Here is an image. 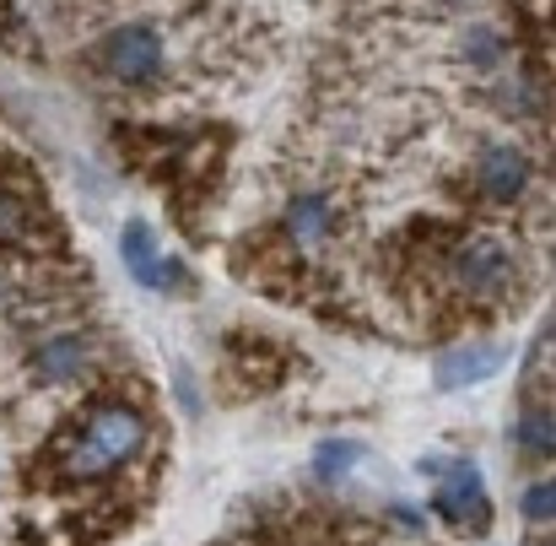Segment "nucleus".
<instances>
[{"label":"nucleus","mask_w":556,"mask_h":546,"mask_svg":"<svg viewBox=\"0 0 556 546\" xmlns=\"http://www.w3.org/2000/svg\"><path fill=\"white\" fill-rule=\"evenodd\" d=\"M476 189L486 200H497V206L519 200L530 189V158L519 147H508V141H486L481 158H476Z\"/></svg>","instance_id":"423d86ee"},{"label":"nucleus","mask_w":556,"mask_h":546,"mask_svg":"<svg viewBox=\"0 0 556 546\" xmlns=\"http://www.w3.org/2000/svg\"><path fill=\"white\" fill-rule=\"evenodd\" d=\"M49 238V216H43V200L33 184H0V244L5 249H22V244H38Z\"/></svg>","instance_id":"0eeeda50"},{"label":"nucleus","mask_w":556,"mask_h":546,"mask_svg":"<svg viewBox=\"0 0 556 546\" xmlns=\"http://www.w3.org/2000/svg\"><path fill=\"white\" fill-rule=\"evenodd\" d=\"M497 373H503V347H497V342H459V347L438 352L432 384H438L443 395H459V389H476V384H486V379H497Z\"/></svg>","instance_id":"39448f33"},{"label":"nucleus","mask_w":556,"mask_h":546,"mask_svg":"<svg viewBox=\"0 0 556 546\" xmlns=\"http://www.w3.org/2000/svg\"><path fill=\"white\" fill-rule=\"evenodd\" d=\"M459 44H465V54H470L476 65H492V60H503V38H497L492 27H481V22H476V27H465V38H459Z\"/></svg>","instance_id":"4468645a"},{"label":"nucleus","mask_w":556,"mask_h":546,"mask_svg":"<svg viewBox=\"0 0 556 546\" xmlns=\"http://www.w3.org/2000/svg\"><path fill=\"white\" fill-rule=\"evenodd\" d=\"M438 514L465 531V536H486L492 531V504H486V482L476 471V460H448L443 487H438Z\"/></svg>","instance_id":"20e7f679"},{"label":"nucleus","mask_w":556,"mask_h":546,"mask_svg":"<svg viewBox=\"0 0 556 546\" xmlns=\"http://www.w3.org/2000/svg\"><path fill=\"white\" fill-rule=\"evenodd\" d=\"M119 255H125V265H130V276H136L141 287H157V265H163V255H157V233H152V222L130 216L125 233H119Z\"/></svg>","instance_id":"1a4fd4ad"},{"label":"nucleus","mask_w":556,"mask_h":546,"mask_svg":"<svg viewBox=\"0 0 556 546\" xmlns=\"http://www.w3.org/2000/svg\"><path fill=\"white\" fill-rule=\"evenodd\" d=\"M519 449H525V460H552V449H556L552 406L530 400V406L519 411Z\"/></svg>","instance_id":"9b49d317"},{"label":"nucleus","mask_w":556,"mask_h":546,"mask_svg":"<svg viewBox=\"0 0 556 546\" xmlns=\"http://www.w3.org/2000/svg\"><path fill=\"white\" fill-rule=\"evenodd\" d=\"M443 276H448V287H454L465 303H497V298L514 293L519 260H514V249H508L503 238L476 233V238H459V244L448 249Z\"/></svg>","instance_id":"f03ea898"},{"label":"nucleus","mask_w":556,"mask_h":546,"mask_svg":"<svg viewBox=\"0 0 556 546\" xmlns=\"http://www.w3.org/2000/svg\"><path fill=\"white\" fill-rule=\"evenodd\" d=\"M98 71L114 76L119 87H147L163 76V38L147 22H125L114 33H103L98 44Z\"/></svg>","instance_id":"7ed1b4c3"},{"label":"nucleus","mask_w":556,"mask_h":546,"mask_svg":"<svg viewBox=\"0 0 556 546\" xmlns=\"http://www.w3.org/2000/svg\"><path fill=\"white\" fill-rule=\"evenodd\" d=\"M87 368V342L81 336H54L43 347H33V373L49 379V384H65Z\"/></svg>","instance_id":"9d476101"},{"label":"nucleus","mask_w":556,"mask_h":546,"mask_svg":"<svg viewBox=\"0 0 556 546\" xmlns=\"http://www.w3.org/2000/svg\"><path fill=\"white\" fill-rule=\"evenodd\" d=\"M0 38H5L16 54H33V49H38V44H33V33H22V27H16V5H11V0H0Z\"/></svg>","instance_id":"2eb2a0df"},{"label":"nucleus","mask_w":556,"mask_h":546,"mask_svg":"<svg viewBox=\"0 0 556 546\" xmlns=\"http://www.w3.org/2000/svg\"><path fill=\"white\" fill-rule=\"evenodd\" d=\"M281 222H287L292 244H325V238H330V227H336V206H330V195L303 189V195H292V200H287Z\"/></svg>","instance_id":"6e6552de"},{"label":"nucleus","mask_w":556,"mask_h":546,"mask_svg":"<svg viewBox=\"0 0 556 546\" xmlns=\"http://www.w3.org/2000/svg\"><path fill=\"white\" fill-rule=\"evenodd\" d=\"M363 455H368L363 438H325V444L314 449V476H319V482H341Z\"/></svg>","instance_id":"f8f14e48"},{"label":"nucleus","mask_w":556,"mask_h":546,"mask_svg":"<svg viewBox=\"0 0 556 546\" xmlns=\"http://www.w3.org/2000/svg\"><path fill=\"white\" fill-rule=\"evenodd\" d=\"M147 449V417L130 400H92L43 455V471L54 482H103L114 471H125L130 460H141Z\"/></svg>","instance_id":"f257e3e1"},{"label":"nucleus","mask_w":556,"mask_h":546,"mask_svg":"<svg viewBox=\"0 0 556 546\" xmlns=\"http://www.w3.org/2000/svg\"><path fill=\"white\" fill-rule=\"evenodd\" d=\"M519 509H525V520H530L535 531H541V525L552 531V514H556V487H552V476H546V482H530V487H525V498H519Z\"/></svg>","instance_id":"ddd939ff"}]
</instances>
